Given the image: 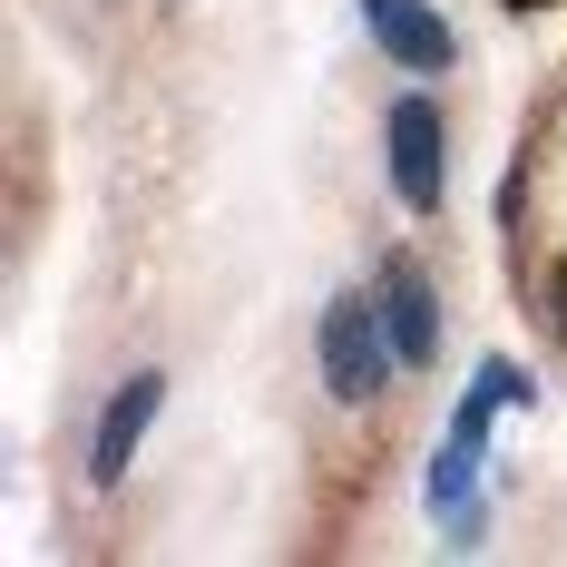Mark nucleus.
Segmentation results:
<instances>
[{
  "label": "nucleus",
  "instance_id": "obj_1",
  "mask_svg": "<svg viewBox=\"0 0 567 567\" xmlns=\"http://www.w3.org/2000/svg\"><path fill=\"white\" fill-rule=\"evenodd\" d=\"M313 352H323V392H333L342 411H372V401L392 392V372H401V352H392V333H382V303H372V293H333Z\"/></svg>",
  "mask_w": 567,
  "mask_h": 567
},
{
  "label": "nucleus",
  "instance_id": "obj_2",
  "mask_svg": "<svg viewBox=\"0 0 567 567\" xmlns=\"http://www.w3.org/2000/svg\"><path fill=\"white\" fill-rule=\"evenodd\" d=\"M382 157H392V196L411 216H431L441 186H451V137H441V99L431 89H401L382 109Z\"/></svg>",
  "mask_w": 567,
  "mask_h": 567
},
{
  "label": "nucleus",
  "instance_id": "obj_3",
  "mask_svg": "<svg viewBox=\"0 0 567 567\" xmlns=\"http://www.w3.org/2000/svg\"><path fill=\"white\" fill-rule=\"evenodd\" d=\"M362 30H372V50L392 59V69H411V79L460 69V30L431 10V0H362Z\"/></svg>",
  "mask_w": 567,
  "mask_h": 567
},
{
  "label": "nucleus",
  "instance_id": "obj_4",
  "mask_svg": "<svg viewBox=\"0 0 567 567\" xmlns=\"http://www.w3.org/2000/svg\"><path fill=\"white\" fill-rule=\"evenodd\" d=\"M372 303H382V333H392L401 372H431V362H441V293H431V275H421L411 255H382Z\"/></svg>",
  "mask_w": 567,
  "mask_h": 567
},
{
  "label": "nucleus",
  "instance_id": "obj_5",
  "mask_svg": "<svg viewBox=\"0 0 567 567\" xmlns=\"http://www.w3.org/2000/svg\"><path fill=\"white\" fill-rule=\"evenodd\" d=\"M157 411H167V372H127L117 382V401L99 411V441H89V489H117L127 480V460H137V441H147Z\"/></svg>",
  "mask_w": 567,
  "mask_h": 567
},
{
  "label": "nucleus",
  "instance_id": "obj_6",
  "mask_svg": "<svg viewBox=\"0 0 567 567\" xmlns=\"http://www.w3.org/2000/svg\"><path fill=\"white\" fill-rule=\"evenodd\" d=\"M431 518H441V538H480V451H460V441H441V460H431Z\"/></svg>",
  "mask_w": 567,
  "mask_h": 567
},
{
  "label": "nucleus",
  "instance_id": "obj_7",
  "mask_svg": "<svg viewBox=\"0 0 567 567\" xmlns=\"http://www.w3.org/2000/svg\"><path fill=\"white\" fill-rule=\"evenodd\" d=\"M538 303H548V323L567 333V265H548V284H538Z\"/></svg>",
  "mask_w": 567,
  "mask_h": 567
},
{
  "label": "nucleus",
  "instance_id": "obj_8",
  "mask_svg": "<svg viewBox=\"0 0 567 567\" xmlns=\"http://www.w3.org/2000/svg\"><path fill=\"white\" fill-rule=\"evenodd\" d=\"M509 10H548V0H509Z\"/></svg>",
  "mask_w": 567,
  "mask_h": 567
}]
</instances>
